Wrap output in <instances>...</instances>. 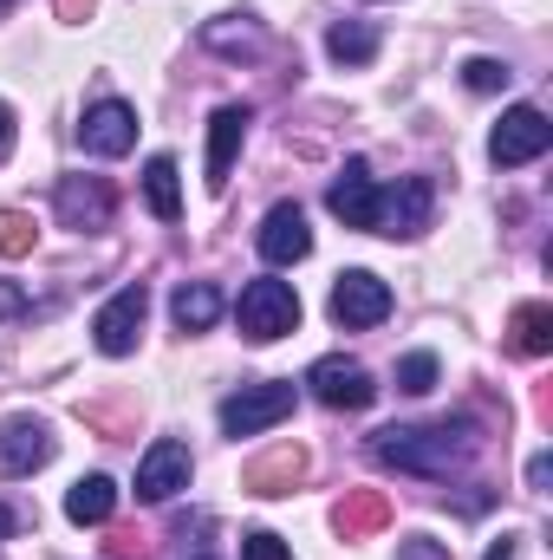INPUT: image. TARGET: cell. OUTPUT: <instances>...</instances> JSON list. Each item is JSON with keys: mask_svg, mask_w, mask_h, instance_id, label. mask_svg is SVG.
I'll use <instances>...</instances> for the list:
<instances>
[{"mask_svg": "<svg viewBox=\"0 0 553 560\" xmlns=\"http://www.w3.org/2000/svg\"><path fill=\"white\" fill-rule=\"evenodd\" d=\"M469 423H391L372 436V456L385 469H404V476H449L462 456H469Z\"/></svg>", "mask_w": 553, "mask_h": 560, "instance_id": "6da1fadb", "label": "cell"}, {"mask_svg": "<svg viewBox=\"0 0 553 560\" xmlns=\"http://www.w3.org/2000/svg\"><path fill=\"white\" fill-rule=\"evenodd\" d=\"M235 319H242V339H255V346L286 339V332L299 326V293H293L286 280H248Z\"/></svg>", "mask_w": 553, "mask_h": 560, "instance_id": "7a4b0ae2", "label": "cell"}, {"mask_svg": "<svg viewBox=\"0 0 553 560\" xmlns=\"http://www.w3.org/2000/svg\"><path fill=\"white\" fill-rule=\"evenodd\" d=\"M293 385L286 378H268V385H242L235 398H222V430L228 436H261V430H274L280 418H293Z\"/></svg>", "mask_w": 553, "mask_h": 560, "instance_id": "3957f363", "label": "cell"}, {"mask_svg": "<svg viewBox=\"0 0 553 560\" xmlns=\"http://www.w3.org/2000/svg\"><path fill=\"white\" fill-rule=\"evenodd\" d=\"M553 143V125L541 105H515V112H502V125H495V138H489V156L502 163V170H521V163H534V156H548Z\"/></svg>", "mask_w": 553, "mask_h": 560, "instance_id": "277c9868", "label": "cell"}, {"mask_svg": "<svg viewBox=\"0 0 553 560\" xmlns=\"http://www.w3.org/2000/svg\"><path fill=\"white\" fill-rule=\"evenodd\" d=\"M143 313H150V293H143V280H138V287H118V293L98 306V319H92V339H98V352H105V359H125V352H138Z\"/></svg>", "mask_w": 553, "mask_h": 560, "instance_id": "5b68a950", "label": "cell"}, {"mask_svg": "<svg viewBox=\"0 0 553 560\" xmlns=\"http://www.w3.org/2000/svg\"><path fill=\"white\" fill-rule=\"evenodd\" d=\"M306 385H313V398L326 405V411H365L372 398H378V385H372V372L358 365V359H319L313 372H306Z\"/></svg>", "mask_w": 553, "mask_h": 560, "instance_id": "8992f818", "label": "cell"}, {"mask_svg": "<svg viewBox=\"0 0 553 560\" xmlns=\"http://www.w3.org/2000/svg\"><path fill=\"white\" fill-rule=\"evenodd\" d=\"M391 313V287L378 275H365V268H352V275H339L332 287V319L345 326V332H365V326H378Z\"/></svg>", "mask_w": 553, "mask_h": 560, "instance_id": "52a82bcc", "label": "cell"}, {"mask_svg": "<svg viewBox=\"0 0 553 560\" xmlns=\"http://www.w3.org/2000/svg\"><path fill=\"white\" fill-rule=\"evenodd\" d=\"M189 469H196V463H189V443L156 436L138 463V502H169L176 489H189Z\"/></svg>", "mask_w": 553, "mask_h": 560, "instance_id": "ba28073f", "label": "cell"}, {"mask_svg": "<svg viewBox=\"0 0 553 560\" xmlns=\"http://www.w3.org/2000/svg\"><path fill=\"white\" fill-rule=\"evenodd\" d=\"M430 209H436V189L430 176H404L391 196H378V235H423L430 229Z\"/></svg>", "mask_w": 553, "mask_h": 560, "instance_id": "9c48e42d", "label": "cell"}, {"mask_svg": "<svg viewBox=\"0 0 553 560\" xmlns=\"http://www.w3.org/2000/svg\"><path fill=\"white\" fill-rule=\"evenodd\" d=\"M52 463V430L39 418H13L0 423V476H33Z\"/></svg>", "mask_w": 553, "mask_h": 560, "instance_id": "30bf717a", "label": "cell"}, {"mask_svg": "<svg viewBox=\"0 0 553 560\" xmlns=\"http://www.w3.org/2000/svg\"><path fill=\"white\" fill-rule=\"evenodd\" d=\"M326 209H332L345 229H372V222H378V183H372L365 156H352V163H345V176L326 189Z\"/></svg>", "mask_w": 553, "mask_h": 560, "instance_id": "8fae6325", "label": "cell"}, {"mask_svg": "<svg viewBox=\"0 0 553 560\" xmlns=\"http://www.w3.org/2000/svg\"><path fill=\"white\" fill-rule=\"evenodd\" d=\"M111 209H118V202H111V183H105V176H66V183H59V222H66V229H79V235H85V229H105Z\"/></svg>", "mask_w": 553, "mask_h": 560, "instance_id": "7c38bea8", "label": "cell"}, {"mask_svg": "<svg viewBox=\"0 0 553 560\" xmlns=\"http://www.w3.org/2000/svg\"><path fill=\"white\" fill-rule=\"evenodd\" d=\"M79 143H85L92 156H125V150L138 143V112H131V105H118V98L92 105V112H85V125H79Z\"/></svg>", "mask_w": 553, "mask_h": 560, "instance_id": "4fadbf2b", "label": "cell"}, {"mask_svg": "<svg viewBox=\"0 0 553 560\" xmlns=\"http://www.w3.org/2000/svg\"><path fill=\"white\" fill-rule=\"evenodd\" d=\"M261 255H268L274 268H293V261L313 255V229H306L299 202H274V209H268V222H261Z\"/></svg>", "mask_w": 553, "mask_h": 560, "instance_id": "5bb4252c", "label": "cell"}, {"mask_svg": "<svg viewBox=\"0 0 553 560\" xmlns=\"http://www.w3.org/2000/svg\"><path fill=\"white\" fill-rule=\"evenodd\" d=\"M242 138H248V105H222L209 118V189H228V170H235Z\"/></svg>", "mask_w": 553, "mask_h": 560, "instance_id": "9a60e30c", "label": "cell"}, {"mask_svg": "<svg viewBox=\"0 0 553 560\" xmlns=\"http://www.w3.org/2000/svg\"><path fill=\"white\" fill-rule=\"evenodd\" d=\"M299 476H306V450H299V443H274L268 456L248 463V489H255V495H286Z\"/></svg>", "mask_w": 553, "mask_h": 560, "instance_id": "2e32d148", "label": "cell"}, {"mask_svg": "<svg viewBox=\"0 0 553 560\" xmlns=\"http://www.w3.org/2000/svg\"><path fill=\"white\" fill-rule=\"evenodd\" d=\"M169 319H176L183 332H209V326L222 319V293H215L209 280H183V287L169 293Z\"/></svg>", "mask_w": 553, "mask_h": 560, "instance_id": "e0dca14e", "label": "cell"}, {"mask_svg": "<svg viewBox=\"0 0 553 560\" xmlns=\"http://www.w3.org/2000/svg\"><path fill=\"white\" fill-rule=\"evenodd\" d=\"M111 509H118V482H111V476H79V482L66 489V515H72L79 528L111 522Z\"/></svg>", "mask_w": 553, "mask_h": 560, "instance_id": "ac0fdd59", "label": "cell"}, {"mask_svg": "<svg viewBox=\"0 0 553 560\" xmlns=\"http://www.w3.org/2000/svg\"><path fill=\"white\" fill-rule=\"evenodd\" d=\"M508 346H515L521 359H548L553 352V306H541V300L515 306V319H508Z\"/></svg>", "mask_w": 553, "mask_h": 560, "instance_id": "d6986e66", "label": "cell"}, {"mask_svg": "<svg viewBox=\"0 0 553 560\" xmlns=\"http://www.w3.org/2000/svg\"><path fill=\"white\" fill-rule=\"evenodd\" d=\"M332 522H339V535H345V541H358V535H372V528H385V522H391V502H385L378 489H352V495L332 509Z\"/></svg>", "mask_w": 553, "mask_h": 560, "instance_id": "ffe728a7", "label": "cell"}, {"mask_svg": "<svg viewBox=\"0 0 553 560\" xmlns=\"http://www.w3.org/2000/svg\"><path fill=\"white\" fill-rule=\"evenodd\" d=\"M143 196H150V215H156V222H176V215H183L176 156H150V163H143Z\"/></svg>", "mask_w": 553, "mask_h": 560, "instance_id": "44dd1931", "label": "cell"}, {"mask_svg": "<svg viewBox=\"0 0 553 560\" xmlns=\"http://www.w3.org/2000/svg\"><path fill=\"white\" fill-rule=\"evenodd\" d=\"M326 52H332L339 66H372V59H378V33H372L365 20H339V26L326 33Z\"/></svg>", "mask_w": 553, "mask_h": 560, "instance_id": "7402d4cb", "label": "cell"}, {"mask_svg": "<svg viewBox=\"0 0 553 560\" xmlns=\"http://www.w3.org/2000/svg\"><path fill=\"white\" fill-rule=\"evenodd\" d=\"M33 242H39L33 215H20V209H0V255H7V261H20V255H33Z\"/></svg>", "mask_w": 553, "mask_h": 560, "instance_id": "603a6c76", "label": "cell"}, {"mask_svg": "<svg viewBox=\"0 0 553 560\" xmlns=\"http://www.w3.org/2000/svg\"><path fill=\"white\" fill-rule=\"evenodd\" d=\"M430 385H436V359H430V352H411V359H398V392L423 398Z\"/></svg>", "mask_w": 553, "mask_h": 560, "instance_id": "cb8c5ba5", "label": "cell"}, {"mask_svg": "<svg viewBox=\"0 0 553 560\" xmlns=\"http://www.w3.org/2000/svg\"><path fill=\"white\" fill-rule=\"evenodd\" d=\"M508 79H515V72H508L502 59H469V66H462V85H469V92H502Z\"/></svg>", "mask_w": 553, "mask_h": 560, "instance_id": "d4e9b609", "label": "cell"}, {"mask_svg": "<svg viewBox=\"0 0 553 560\" xmlns=\"http://www.w3.org/2000/svg\"><path fill=\"white\" fill-rule=\"evenodd\" d=\"M242 560H293V548H286L280 535H268V528H255V535L242 541Z\"/></svg>", "mask_w": 553, "mask_h": 560, "instance_id": "484cf974", "label": "cell"}, {"mask_svg": "<svg viewBox=\"0 0 553 560\" xmlns=\"http://www.w3.org/2000/svg\"><path fill=\"white\" fill-rule=\"evenodd\" d=\"M398 560H449V541H430V535H411V541L398 548Z\"/></svg>", "mask_w": 553, "mask_h": 560, "instance_id": "4316f807", "label": "cell"}, {"mask_svg": "<svg viewBox=\"0 0 553 560\" xmlns=\"http://www.w3.org/2000/svg\"><path fill=\"white\" fill-rule=\"evenodd\" d=\"M26 306H33V300H26V293H20L13 280H0V319H20Z\"/></svg>", "mask_w": 553, "mask_h": 560, "instance_id": "83f0119b", "label": "cell"}, {"mask_svg": "<svg viewBox=\"0 0 553 560\" xmlns=\"http://www.w3.org/2000/svg\"><path fill=\"white\" fill-rule=\"evenodd\" d=\"M92 7H98V0H59V20H85Z\"/></svg>", "mask_w": 553, "mask_h": 560, "instance_id": "f1b7e54d", "label": "cell"}, {"mask_svg": "<svg viewBox=\"0 0 553 560\" xmlns=\"http://www.w3.org/2000/svg\"><path fill=\"white\" fill-rule=\"evenodd\" d=\"M548 476H553V463H548V456H534V463H528V482H534V489H548Z\"/></svg>", "mask_w": 553, "mask_h": 560, "instance_id": "f546056e", "label": "cell"}, {"mask_svg": "<svg viewBox=\"0 0 553 560\" xmlns=\"http://www.w3.org/2000/svg\"><path fill=\"white\" fill-rule=\"evenodd\" d=\"M7 150H13V112L0 105V163H7Z\"/></svg>", "mask_w": 553, "mask_h": 560, "instance_id": "4dcf8cb0", "label": "cell"}, {"mask_svg": "<svg viewBox=\"0 0 553 560\" xmlns=\"http://www.w3.org/2000/svg\"><path fill=\"white\" fill-rule=\"evenodd\" d=\"M515 555V541H495V548H489V560H508Z\"/></svg>", "mask_w": 553, "mask_h": 560, "instance_id": "1f68e13d", "label": "cell"}, {"mask_svg": "<svg viewBox=\"0 0 553 560\" xmlns=\"http://www.w3.org/2000/svg\"><path fill=\"white\" fill-rule=\"evenodd\" d=\"M7 535H13V509H0V541H7Z\"/></svg>", "mask_w": 553, "mask_h": 560, "instance_id": "d6a6232c", "label": "cell"}, {"mask_svg": "<svg viewBox=\"0 0 553 560\" xmlns=\"http://www.w3.org/2000/svg\"><path fill=\"white\" fill-rule=\"evenodd\" d=\"M0 13H7V0H0Z\"/></svg>", "mask_w": 553, "mask_h": 560, "instance_id": "836d02e7", "label": "cell"}]
</instances>
